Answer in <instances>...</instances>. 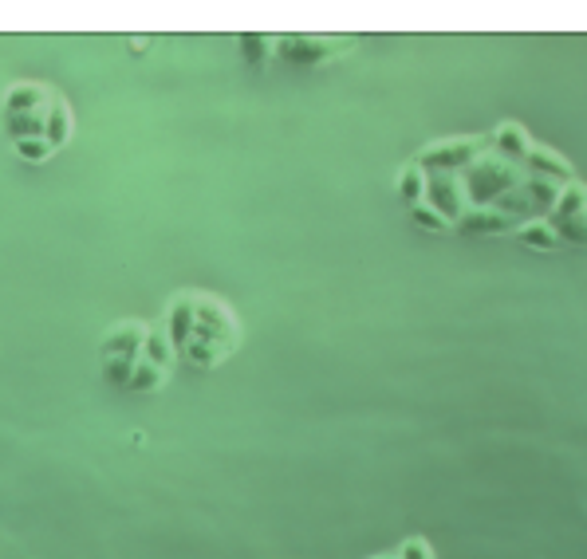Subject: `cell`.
<instances>
[{"instance_id":"1","label":"cell","mask_w":587,"mask_h":559,"mask_svg":"<svg viewBox=\"0 0 587 559\" xmlns=\"http://www.w3.org/2000/svg\"><path fill=\"white\" fill-rule=\"evenodd\" d=\"M237 347V319L233 311L217 300H205L194 296V331H190V343L178 359H186L197 371H213L221 367Z\"/></svg>"},{"instance_id":"2","label":"cell","mask_w":587,"mask_h":559,"mask_svg":"<svg viewBox=\"0 0 587 559\" xmlns=\"http://www.w3.org/2000/svg\"><path fill=\"white\" fill-rule=\"evenodd\" d=\"M457 178H461V189H465L469 209H493L505 193H513V189L521 186L524 170L501 162V158H493V154H485V158H477L469 170H461Z\"/></svg>"},{"instance_id":"3","label":"cell","mask_w":587,"mask_h":559,"mask_svg":"<svg viewBox=\"0 0 587 559\" xmlns=\"http://www.w3.org/2000/svg\"><path fill=\"white\" fill-rule=\"evenodd\" d=\"M485 154H489L485 138H446V142L426 146V150L414 158V166L426 170V174H461V170H469V166H473L477 158H485Z\"/></svg>"},{"instance_id":"4","label":"cell","mask_w":587,"mask_h":559,"mask_svg":"<svg viewBox=\"0 0 587 559\" xmlns=\"http://www.w3.org/2000/svg\"><path fill=\"white\" fill-rule=\"evenodd\" d=\"M276 56H284L296 67H316L339 56V40H327V36H312V32H292V36H280L276 40Z\"/></svg>"},{"instance_id":"5","label":"cell","mask_w":587,"mask_h":559,"mask_svg":"<svg viewBox=\"0 0 587 559\" xmlns=\"http://www.w3.org/2000/svg\"><path fill=\"white\" fill-rule=\"evenodd\" d=\"M422 205H430L438 217H446V221L454 225L457 217L469 209L465 189H461V178H457V174H426V201H422Z\"/></svg>"},{"instance_id":"6","label":"cell","mask_w":587,"mask_h":559,"mask_svg":"<svg viewBox=\"0 0 587 559\" xmlns=\"http://www.w3.org/2000/svg\"><path fill=\"white\" fill-rule=\"evenodd\" d=\"M524 174L544 178V182H552V186H560V189L576 182L572 162H568V158H560V154H556V150H548V146H536V142H532V150H528V158H524Z\"/></svg>"},{"instance_id":"7","label":"cell","mask_w":587,"mask_h":559,"mask_svg":"<svg viewBox=\"0 0 587 559\" xmlns=\"http://www.w3.org/2000/svg\"><path fill=\"white\" fill-rule=\"evenodd\" d=\"M485 146H489L493 158H501V162L524 170V158H528V150H532V138H528L517 123H501L493 134H485Z\"/></svg>"},{"instance_id":"8","label":"cell","mask_w":587,"mask_h":559,"mask_svg":"<svg viewBox=\"0 0 587 559\" xmlns=\"http://www.w3.org/2000/svg\"><path fill=\"white\" fill-rule=\"evenodd\" d=\"M454 229L465 233V237H497V233H517L521 221L517 217H505L497 209H465L454 221Z\"/></svg>"},{"instance_id":"9","label":"cell","mask_w":587,"mask_h":559,"mask_svg":"<svg viewBox=\"0 0 587 559\" xmlns=\"http://www.w3.org/2000/svg\"><path fill=\"white\" fill-rule=\"evenodd\" d=\"M146 331L142 323H119L103 335L99 343V359H138L142 355V343H146Z\"/></svg>"},{"instance_id":"10","label":"cell","mask_w":587,"mask_h":559,"mask_svg":"<svg viewBox=\"0 0 587 559\" xmlns=\"http://www.w3.org/2000/svg\"><path fill=\"white\" fill-rule=\"evenodd\" d=\"M190 331H194V296H182V300H174L170 319H166V339H170V347H174V359L186 351Z\"/></svg>"},{"instance_id":"11","label":"cell","mask_w":587,"mask_h":559,"mask_svg":"<svg viewBox=\"0 0 587 559\" xmlns=\"http://www.w3.org/2000/svg\"><path fill=\"white\" fill-rule=\"evenodd\" d=\"M48 91L36 87V83H20L4 95V115H44L48 111Z\"/></svg>"},{"instance_id":"12","label":"cell","mask_w":587,"mask_h":559,"mask_svg":"<svg viewBox=\"0 0 587 559\" xmlns=\"http://www.w3.org/2000/svg\"><path fill=\"white\" fill-rule=\"evenodd\" d=\"M67 138H71V111H67L64 99H52L44 111V142L52 150H60Z\"/></svg>"},{"instance_id":"13","label":"cell","mask_w":587,"mask_h":559,"mask_svg":"<svg viewBox=\"0 0 587 559\" xmlns=\"http://www.w3.org/2000/svg\"><path fill=\"white\" fill-rule=\"evenodd\" d=\"M587 209V189L580 182H572V186L560 189V197H556V209L544 217V221H568V217H584Z\"/></svg>"},{"instance_id":"14","label":"cell","mask_w":587,"mask_h":559,"mask_svg":"<svg viewBox=\"0 0 587 559\" xmlns=\"http://www.w3.org/2000/svg\"><path fill=\"white\" fill-rule=\"evenodd\" d=\"M138 359H142V363H150V367H158V371H166V367L174 363V347H170L166 331L150 327V331H146V343H142V355H138Z\"/></svg>"},{"instance_id":"15","label":"cell","mask_w":587,"mask_h":559,"mask_svg":"<svg viewBox=\"0 0 587 559\" xmlns=\"http://www.w3.org/2000/svg\"><path fill=\"white\" fill-rule=\"evenodd\" d=\"M241 56L249 67H264V63L276 56V40L272 36H264V32H241Z\"/></svg>"},{"instance_id":"16","label":"cell","mask_w":587,"mask_h":559,"mask_svg":"<svg viewBox=\"0 0 587 559\" xmlns=\"http://www.w3.org/2000/svg\"><path fill=\"white\" fill-rule=\"evenodd\" d=\"M398 197H402L410 209L422 205V201H426V170H418L414 162L402 166V170H398Z\"/></svg>"},{"instance_id":"17","label":"cell","mask_w":587,"mask_h":559,"mask_svg":"<svg viewBox=\"0 0 587 559\" xmlns=\"http://www.w3.org/2000/svg\"><path fill=\"white\" fill-rule=\"evenodd\" d=\"M4 134H8L12 142L44 138V115H4Z\"/></svg>"},{"instance_id":"18","label":"cell","mask_w":587,"mask_h":559,"mask_svg":"<svg viewBox=\"0 0 587 559\" xmlns=\"http://www.w3.org/2000/svg\"><path fill=\"white\" fill-rule=\"evenodd\" d=\"M517 241H521L524 249H536V252H552L560 249V241H556V233L544 225V221H528L517 229Z\"/></svg>"},{"instance_id":"19","label":"cell","mask_w":587,"mask_h":559,"mask_svg":"<svg viewBox=\"0 0 587 559\" xmlns=\"http://www.w3.org/2000/svg\"><path fill=\"white\" fill-rule=\"evenodd\" d=\"M166 382V371H158V367H150V363H134V374H131V382H127V390L131 394H150V390H158Z\"/></svg>"},{"instance_id":"20","label":"cell","mask_w":587,"mask_h":559,"mask_svg":"<svg viewBox=\"0 0 587 559\" xmlns=\"http://www.w3.org/2000/svg\"><path fill=\"white\" fill-rule=\"evenodd\" d=\"M12 150H16V158H20V162H32V166H44V162L56 154L44 138H32V142H12Z\"/></svg>"},{"instance_id":"21","label":"cell","mask_w":587,"mask_h":559,"mask_svg":"<svg viewBox=\"0 0 587 559\" xmlns=\"http://www.w3.org/2000/svg\"><path fill=\"white\" fill-rule=\"evenodd\" d=\"M410 221H414L418 229H426V233H450V229H454V225H450L446 217H438L430 205H414V209H410Z\"/></svg>"},{"instance_id":"22","label":"cell","mask_w":587,"mask_h":559,"mask_svg":"<svg viewBox=\"0 0 587 559\" xmlns=\"http://www.w3.org/2000/svg\"><path fill=\"white\" fill-rule=\"evenodd\" d=\"M134 363H138V359H103V378H107L111 386L127 390V382H131V374H134Z\"/></svg>"},{"instance_id":"23","label":"cell","mask_w":587,"mask_h":559,"mask_svg":"<svg viewBox=\"0 0 587 559\" xmlns=\"http://www.w3.org/2000/svg\"><path fill=\"white\" fill-rule=\"evenodd\" d=\"M398 559H434V556H430V544L426 540H406Z\"/></svg>"},{"instance_id":"24","label":"cell","mask_w":587,"mask_h":559,"mask_svg":"<svg viewBox=\"0 0 587 559\" xmlns=\"http://www.w3.org/2000/svg\"><path fill=\"white\" fill-rule=\"evenodd\" d=\"M584 221H587V209H584Z\"/></svg>"},{"instance_id":"25","label":"cell","mask_w":587,"mask_h":559,"mask_svg":"<svg viewBox=\"0 0 587 559\" xmlns=\"http://www.w3.org/2000/svg\"><path fill=\"white\" fill-rule=\"evenodd\" d=\"M379 559H383V556H379Z\"/></svg>"}]
</instances>
